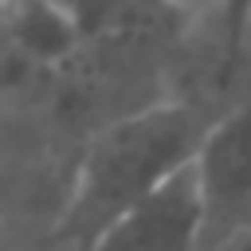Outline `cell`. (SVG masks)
<instances>
[{"instance_id": "cell-1", "label": "cell", "mask_w": 251, "mask_h": 251, "mask_svg": "<svg viewBox=\"0 0 251 251\" xmlns=\"http://www.w3.org/2000/svg\"><path fill=\"white\" fill-rule=\"evenodd\" d=\"M208 122L212 118H200L192 106L169 102L126 114L94 133L78 157L67 208L55 224V243L86 251L114 216L196 157Z\"/></svg>"}, {"instance_id": "cell-2", "label": "cell", "mask_w": 251, "mask_h": 251, "mask_svg": "<svg viewBox=\"0 0 251 251\" xmlns=\"http://www.w3.org/2000/svg\"><path fill=\"white\" fill-rule=\"evenodd\" d=\"M208 239V200L196 157L114 216L86 251H200Z\"/></svg>"}, {"instance_id": "cell-3", "label": "cell", "mask_w": 251, "mask_h": 251, "mask_svg": "<svg viewBox=\"0 0 251 251\" xmlns=\"http://www.w3.org/2000/svg\"><path fill=\"white\" fill-rule=\"evenodd\" d=\"M196 169L208 200V239H243L239 251H251V90L208 122Z\"/></svg>"}]
</instances>
